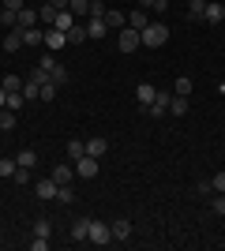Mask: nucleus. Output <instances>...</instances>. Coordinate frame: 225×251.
I'll use <instances>...</instances> for the list:
<instances>
[{"label": "nucleus", "instance_id": "obj_25", "mask_svg": "<svg viewBox=\"0 0 225 251\" xmlns=\"http://www.w3.org/2000/svg\"><path fill=\"white\" fill-rule=\"evenodd\" d=\"M56 202H64V206L75 202V188H72V184H60V188H56Z\"/></svg>", "mask_w": 225, "mask_h": 251}, {"label": "nucleus", "instance_id": "obj_3", "mask_svg": "<svg viewBox=\"0 0 225 251\" xmlns=\"http://www.w3.org/2000/svg\"><path fill=\"white\" fill-rule=\"evenodd\" d=\"M117 45H120V52H135V49L143 45V38H139V30H135V26H120Z\"/></svg>", "mask_w": 225, "mask_h": 251}, {"label": "nucleus", "instance_id": "obj_14", "mask_svg": "<svg viewBox=\"0 0 225 251\" xmlns=\"http://www.w3.org/2000/svg\"><path fill=\"white\" fill-rule=\"evenodd\" d=\"M105 26H109V30L128 26V15H124V11H117V8H109V11H105Z\"/></svg>", "mask_w": 225, "mask_h": 251}, {"label": "nucleus", "instance_id": "obj_12", "mask_svg": "<svg viewBox=\"0 0 225 251\" xmlns=\"http://www.w3.org/2000/svg\"><path fill=\"white\" fill-rule=\"evenodd\" d=\"M19 49H23V30L11 26V30L4 34V52H19Z\"/></svg>", "mask_w": 225, "mask_h": 251}, {"label": "nucleus", "instance_id": "obj_43", "mask_svg": "<svg viewBox=\"0 0 225 251\" xmlns=\"http://www.w3.org/2000/svg\"><path fill=\"white\" fill-rule=\"evenodd\" d=\"M199 195H203V199H210V195H214V184H210V180H199Z\"/></svg>", "mask_w": 225, "mask_h": 251}, {"label": "nucleus", "instance_id": "obj_10", "mask_svg": "<svg viewBox=\"0 0 225 251\" xmlns=\"http://www.w3.org/2000/svg\"><path fill=\"white\" fill-rule=\"evenodd\" d=\"M64 45H68V34H64V30H53V26L45 30V49H49V52L64 49Z\"/></svg>", "mask_w": 225, "mask_h": 251}, {"label": "nucleus", "instance_id": "obj_44", "mask_svg": "<svg viewBox=\"0 0 225 251\" xmlns=\"http://www.w3.org/2000/svg\"><path fill=\"white\" fill-rule=\"evenodd\" d=\"M210 184H214V191H225V169H222V173H214V176H210Z\"/></svg>", "mask_w": 225, "mask_h": 251}, {"label": "nucleus", "instance_id": "obj_48", "mask_svg": "<svg viewBox=\"0 0 225 251\" xmlns=\"http://www.w3.org/2000/svg\"><path fill=\"white\" fill-rule=\"evenodd\" d=\"M4 101H8V90H4V86H0V109H4Z\"/></svg>", "mask_w": 225, "mask_h": 251}, {"label": "nucleus", "instance_id": "obj_17", "mask_svg": "<svg viewBox=\"0 0 225 251\" xmlns=\"http://www.w3.org/2000/svg\"><path fill=\"white\" fill-rule=\"evenodd\" d=\"M49 176H53L56 184H72V180H75V165H56Z\"/></svg>", "mask_w": 225, "mask_h": 251}, {"label": "nucleus", "instance_id": "obj_4", "mask_svg": "<svg viewBox=\"0 0 225 251\" xmlns=\"http://www.w3.org/2000/svg\"><path fill=\"white\" fill-rule=\"evenodd\" d=\"M94 176H98V157L83 154L75 161V180H94Z\"/></svg>", "mask_w": 225, "mask_h": 251}, {"label": "nucleus", "instance_id": "obj_1", "mask_svg": "<svg viewBox=\"0 0 225 251\" xmlns=\"http://www.w3.org/2000/svg\"><path fill=\"white\" fill-rule=\"evenodd\" d=\"M139 38H143L147 49H161V45L169 42V26H165L161 19H154V23H147V26L139 30Z\"/></svg>", "mask_w": 225, "mask_h": 251}, {"label": "nucleus", "instance_id": "obj_8", "mask_svg": "<svg viewBox=\"0 0 225 251\" xmlns=\"http://www.w3.org/2000/svg\"><path fill=\"white\" fill-rule=\"evenodd\" d=\"M154 94H158V86H150V83H139V86H135V101H139V109H143V113L150 109Z\"/></svg>", "mask_w": 225, "mask_h": 251}, {"label": "nucleus", "instance_id": "obj_28", "mask_svg": "<svg viewBox=\"0 0 225 251\" xmlns=\"http://www.w3.org/2000/svg\"><path fill=\"white\" fill-rule=\"evenodd\" d=\"M15 161H19L23 169H34V165H38V150H19V157H15Z\"/></svg>", "mask_w": 225, "mask_h": 251}, {"label": "nucleus", "instance_id": "obj_33", "mask_svg": "<svg viewBox=\"0 0 225 251\" xmlns=\"http://www.w3.org/2000/svg\"><path fill=\"white\" fill-rule=\"evenodd\" d=\"M0 26H19V11H11V8H0Z\"/></svg>", "mask_w": 225, "mask_h": 251}, {"label": "nucleus", "instance_id": "obj_11", "mask_svg": "<svg viewBox=\"0 0 225 251\" xmlns=\"http://www.w3.org/2000/svg\"><path fill=\"white\" fill-rule=\"evenodd\" d=\"M83 147H86V154H90V157H98V161H101V157L109 154V143H105V139H101V135H94V139H86Z\"/></svg>", "mask_w": 225, "mask_h": 251}, {"label": "nucleus", "instance_id": "obj_2", "mask_svg": "<svg viewBox=\"0 0 225 251\" xmlns=\"http://www.w3.org/2000/svg\"><path fill=\"white\" fill-rule=\"evenodd\" d=\"M86 244H94V248H105V244H113V229H109V221L90 218V236H86Z\"/></svg>", "mask_w": 225, "mask_h": 251}, {"label": "nucleus", "instance_id": "obj_21", "mask_svg": "<svg viewBox=\"0 0 225 251\" xmlns=\"http://www.w3.org/2000/svg\"><path fill=\"white\" fill-rule=\"evenodd\" d=\"M184 113H188V98L173 94V98H169V116H184Z\"/></svg>", "mask_w": 225, "mask_h": 251}, {"label": "nucleus", "instance_id": "obj_5", "mask_svg": "<svg viewBox=\"0 0 225 251\" xmlns=\"http://www.w3.org/2000/svg\"><path fill=\"white\" fill-rule=\"evenodd\" d=\"M169 98H173V90H158L147 113H150V116H169Z\"/></svg>", "mask_w": 225, "mask_h": 251}, {"label": "nucleus", "instance_id": "obj_45", "mask_svg": "<svg viewBox=\"0 0 225 251\" xmlns=\"http://www.w3.org/2000/svg\"><path fill=\"white\" fill-rule=\"evenodd\" d=\"M11 180H15V184H26V180H30V169H15V176H11Z\"/></svg>", "mask_w": 225, "mask_h": 251}, {"label": "nucleus", "instance_id": "obj_13", "mask_svg": "<svg viewBox=\"0 0 225 251\" xmlns=\"http://www.w3.org/2000/svg\"><path fill=\"white\" fill-rule=\"evenodd\" d=\"M75 23H79V19H75L72 11L64 8V11H56V19H53V30H64V34H68V30L75 26Z\"/></svg>", "mask_w": 225, "mask_h": 251}, {"label": "nucleus", "instance_id": "obj_34", "mask_svg": "<svg viewBox=\"0 0 225 251\" xmlns=\"http://www.w3.org/2000/svg\"><path fill=\"white\" fill-rule=\"evenodd\" d=\"M11 127H15V113L4 105V109H0V131H11Z\"/></svg>", "mask_w": 225, "mask_h": 251}, {"label": "nucleus", "instance_id": "obj_19", "mask_svg": "<svg viewBox=\"0 0 225 251\" xmlns=\"http://www.w3.org/2000/svg\"><path fill=\"white\" fill-rule=\"evenodd\" d=\"M23 45H45V30H38V26H26V30H23Z\"/></svg>", "mask_w": 225, "mask_h": 251}, {"label": "nucleus", "instance_id": "obj_20", "mask_svg": "<svg viewBox=\"0 0 225 251\" xmlns=\"http://www.w3.org/2000/svg\"><path fill=\"white\" fill-rule=\"evenodd\" d=\"M68 11H72L79 23H83L86 15H90V0H72V4H68Z\"/></svg>", "mask_w": 225, "mask_h": 251}, {"label": "nucleus", "instance_id": "obj_16", "mask_svg": "<svg viewBox=\"0 0 225 251\" xmlns=\"http://www.w3.org/2000/svg\"><path fill=\"white\" fill-rule=\"evenodd\" d=\"M86 236H90V218H79V221H72V240H79V244H83Z\"/></svg>", "mask_w": 225, "mask_h": 251}, {"label": "nucleus", "instance_id": "obj_32", "mask_svg": "<svg viewBox=\"0 0 225 251\" xmlns=\"http://www.w3.org/2000/svg\"><path fill=\"white\" fill-rule=\"evenodd\" d=\"M210 214H218V218L225 214V191H214V195H210Z\"/></svg>", "mask_w": 225, "mask_h": 251}, {"label": "nucleus", "instance_id": "obj_29", "mask_svg": "<svg viewBox=\"0 0 225 251\" xmlns=\"http://www.w3.org/2000/svg\"><path fill=\"white\" fill-rule=\"evenodd\" d=\"M147 11H143V8H135V11H131V15H128V26H135V30H143V26H147Z\"/></svg>", "mask_w": 225, "mask_h": 251}, {"label": "nucleus", "instance_id": "obj_27", "mask_svg": "<svg viewBox=\"0 0 225 251\" xmlns=\"http://www.w3.org/2000/svg\"><path fill=\"white\" fill-rule=\"evenodd\" d=\"M173 94H180V98H192V79H188V75H180V79L173 83Z\"/></svg>", "mask_w": 225, "mask_h": 251}, {"label": "nucleus", "instance_id": "obj_41", "mask_svg": "<svg viewBox=\"0 0 225 251\" xmlns=\"http://www.w3.org/2000/svg\"><path fill=\"white\" fill-rule=\"evenodd\" d=\"M105 4H101V0H90V15H98V19H105ZM90 15H86V19H90Z\"/></svg>", "mask_w": 225, "mask_h": 251}, {"label": "nucleus", "instance_id": "obj_26", "mask_svg": "<svg viewBox=\"0 0 225 251\" xmlns=\"http://www.w3.org/2000/svg\"><path fill=\"white\" fill-rule=\"evenodd\" d=\"M34 236H45V240H49V236H53V221L38 218V221H34Z\"/></svg>", "mask_w": 225, "mask_h": 251}, {"label": "nucleus", "instance_id": "obj_30", "mask_svg": "<svg viewBox=\"0 0 225 251\" xmlns=\"http://www.w3.org/2000/svg\"><path fill=\"white\" fill-rule=\"evenodd\" d=\"M86 154V147H83V143H79V139H72V143H68V161H72V165H75V161H79V157H83Z\"/></svg>", "mask_w": 225, "mask_h": 251}, {"label": "nucleus", "instance_id": "obj_7", "mask_svg": "<svg viewBox=\"0 0 225 251\" xmlns=\"http://www.w3.org/2000/svg\"><path fill=\"white\" fill-rule=\"evenodd\" d=\"M56 188H60V184H56L53 176H49V180H38V184H34V195H38L42 202H49V199H56Z\"/></svg>", "mask_w": 225, "mask_h": 251}, {"label": "nucleus", "instance_id": "obj_24", "mask_svg": "<svg viewBox=\"0 0 225 251\" xmlns=\"http://www.w3.org/2000/svg\"><path fill=\"white\" fill-rule=\"evenodd\" d=\"M83 42H86V26H83V23H75L72 30H68V45H83Z\"/></svg>", "mask_w": 225, "mask_h": 251}, {"label": "nucleus", "instance_id": "obj_18", "mask_svg": "<svg viewBox=\"0 0 225 251\" xmlns=\"http://www.w3.org/2000/svg\"><path fill=\"white\" fill-rule=\"evenodd\" d=\"M38 23H42V19H38V11H34V8H19V30L38 26Z\"/></svg>", "mask_w": 225, "mask_h": 251}, {"label": "nucleus", "instance_id": "obj_22", "mask_svg": "<svg viewBox=\"0 0 225 251\" xmlns=\"http://www.w3.org/2000/svg\"><path fill=\"white\" fill-rule=\"evenodd\" d=\"M23 83H26L23 75H4V79H0V86H4L8 94H15V90H23Z\"/></svg>", "mask_w": 225, "mask_h": 251}, {"label": "nucleus", "instance_id": "obj_23", "mask_svg": "<svg viewBox=\"0 0 225 251\" xmlns=\"http://www.w3.org/2000/svg\"><path fill=\"white\" fill-rule=\"evenodd\" d=\"M203 11H206V0H188V19L192 23L203 19Z\"/></svg>", "mask_w": 225, "mask_h": 251}, {"label": "nucleus", "instance_id": "obj_40", "mask_svg": "<svg viewBox=\"0 0 225 251\" xmlns=\"http://www.w3.org/2000/svg\"><path fill=\"white\" fill-rule=\"evenodd\" d=\"M56 90H60V86H56L53 79H49V83L42 86V101H53V98H56Z\"/></svg>", "mask_w": 225, "mask_h": 251}, {"label": "nucleus", "instance_id": "obj_36", "mask_svg": "<svg viewBox=\"0 0 225 251\" xmlns=\"http://www.w3.org/2000/svg\"><path fill=\"white\" fill-rule=\"evenodd\" d=\"M23 98H26V101H34V98H42V86L26 79V83H23Z\"/></svg>", "mask_w": 225, "mask_h": 251}, {"label": "nucleus", "instance_id": "obj_37", "mask_svg": "<svg viewBox=\"0 0 225 251\" xmlns=\"http://www.w3.org/2000/svg\"><path fill=\"white\" fill-rule=\"evenodd\" d=\"M38 19L53 26V19H56V8H53V4H42V8H38Z\"/></svg>", "mask_w": 225, "mask_h": 251}, {"label": "nucleus", "instance_id": "obj_9", "mask_svg": "<svg viewBox=\"0 0 225 251\" xmlns=\"http://www.w3.org/2000/svg\"><path fill=\"white\" fill-rule=\"evenodd\" d=\"M83 26H86V38H94V42H98V38H105V34H109L105 19H98V15H90V19H86Z\"/></svg>", "mask_w": 225, "mask_h": 251}, {"label": "nucleus", "instance_id": "obj_47", "mask_svg": "<svg viewBox=\"0 0 225 251\" xmlns=\"http://www.w3.org/2000/svg\"><path fill=\"white\" fill-rule=\"evenodd\" d=\"M49 4H53V8H56V11H64V8H68V4H72V0H49Z\"/></svg>", "mask_w": 225, "mask_h": 251}, {"label": "nucleus", "instance_id": "obj_39", "mask_svg": "<svg viewBox=\"0 0 225 251\" xmlns=\"http://www.w3.org/2000/svg\"><path fill=\"white\" fill-rule=\"evenodd\" d=\"M30 83H38V86H45V83H49V72H45L42 64H38V68L30 72Z\"/></svg>", "mask_w": 225, "mask_h": 251}, {"label": "nucleus", "instance_id": "obj_15", "mask_svg": "<svg viewBox=\"0 0 225 251\" xmlns=\"http://www.w3.org/2000/svg\"><path fill=\"white\" fill-rule=\"evenodd\" d=\"M109 229H113V240H128V236H131V221L128 218H117Z\"/></svg>", "mask_w": 225, "mask_h": 251}, {"label": "nucleus", "instance_id": "obj_31", "mask_svg": "<svg viewBox=\"0 0 225 251\" xmlns=\"http://www.w3.org/2000/svg\"><path fill=\"white\" fill-rule=\"evenodd\" d=\"M15 169H19L15 157H0V180H4V176H15Z\"/></svg>", "mask_w": 225, "mask_h": 251}, {"label": "nucleus", "instance_id": "obj_38", "mask_svg": "<svg viewBox=\"0 0 225 251\" xmlns=\"http://www.w3.org/2000/svg\"><path fill=\"white\" fill-rule=\"evenodd\" d=\"M23 101H26V98H23V90H15V94H8V101H4V105H8L11 113H19V109H23Z\"/></svg>", "mask_w": 225, "mask_h": 251}, {"label": "nucleus", "instance_id": "obj_42", "mask_svg": "<svg viewBox=\"0 0 225 251\" xmlns=\"http://www.w3.org/2000/svg\"><path fill=\"white\" fill-rule=\"evenodd\" d=\"M30 251H49V240H45V236H34V240H30Z\"/></svg>", "mask_w": 225, "mask_h": 251}, {"label": "nucleus", "instance_id": "obj_46", "mask_svg": "<svg viewBox=\"0 0 225 251\" xmlns=\"http://www.w3.org/2000/svg\"><path fill=\"white\" fill-rule=\"evenodd\" d=\"M0 8H11V11H19V8H26L23 0H0Z\"/></svg>", "mask_w": 225, "mask_h": 251}, {"label": "nucleus", "instance_id": "obj_35", "mask_svg": "<svg viewBox=\"0 0 225 251\" xmlns=\"http://www.w3.org/2000/svg\"><path fill=\"white\" fill-rule=\"evenodd\" d=\"M49 79H53L56 86H64V83H68V68H64V64H53V72H49Z\"/></svg>", "mask_w": 225, "mask_h": 251}, {"label": "nucleus", "instance_id": "obj_6", "mask_svg": "<svg viewBox=\"0 0 225 251\" xmlns=\"http://www.w3.org/2000/svg\"><path fill=\"white\" fill-rule=\"evenodd\" d=\"M203 23H210V26H218V23H225V4H222V0H206Z\"/></svg>", "mask_w": 225, "mask_h": 251}, {"label": "nucleus", "instance_id": "obj_49", "mask_svg": "<svg viewBox=\"0 0 225 251\" xmlns=\"http://www.w3.org/2000/svg\"><path fill=\"white\" fill-rule=\"evenodd\" d=\"M165 4H169V0H165Z\"/></svg>", "mask_w": 225, "mask_h": 251}]
</instances>
